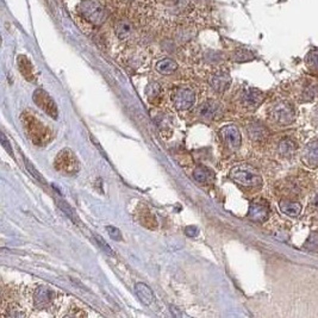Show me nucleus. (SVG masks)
I'll return each instance as SVG.
<instances>
[{"mask_svg":"<svg viewBox=\"0 0 318 318\" xmlns=\"http://www.w3.org/2000/svg\"><path fill=\"white\" fill-rule=\"evenodd\" d=\"M230 179L245 187L257 188L262 186V177L256 169L249 165L235 166L230 171Z\"/></svg>","mask_w":318,"mask_h":318,"instance_id":"obj_1","label":"nucleus"},{"mask_svg":"<svg viewBox=\"0 0 318 318\" xmlns=\"http://www.w3.org/2000/svg\"><path fill=\"white\" fill-rule=\"evenodd\" d=\"M22 123L24 125L28 136L36 146H43V144L49 141V130H48L42 122L36 120L30 113L25 112L22 114Z\"/></svg>","mask_w":318,"mask_h":318,"instance_id":"obj_2","label":"nucleus"},{"mask_svg":"<svg viewBox=\"0 0 318 318\" xmlns=\"http://www.w3.org/2000/svg\"><path fill=\"white\" fill-rule=\"evenodd\" d=\"M77 12L90 23L101 25L106 19V10L98 0H83L77 5Z\"/></svg>","mask_w":318,"mask_h":318,"instance_id":"obj_3","label":"nucleus"},{"mask_svg":"<svg viewBox=\"0 0 318 318\" xmlns=\"http://www.w3.org/2000/svg\"><path fill=\"white\" fill-rule=\"evenodd\" d=\"M55 169L65 175H74L79 172V161L68 148L62 149L55 158Z\"/></svg>","mask_w":318,"mask_h":318,"instance_id":"obj_4","label":"nucleus"},{"mask_svg":"<svg viewBox=\"0 0 318 318\" xmlns=\"http://www.w3.org/2000/svg\"><path fill=\"white\" fill-rule=\"evenodd\" d=\"M269 116L276 124L288 125L295 120V111L290 103L278 102L271 107Z\"/></svg>","mask_w":318,"mask_h":318,"instance_id":"obj_5","label":"nucleus"},{"mask_svg":"<svg viewBox=\"0 0 318 318\" xmlns=\"http://www.w3.org/2000/svg\"><path fill=\"white\" fill-rule=\"evenodd\" d=\"M32 99H34L36 106H38L44 113H47L48 116L53 118V120H57L58 117L57 105L55 104L54 99L51 98L46 91L42 90V88L36 90L34 92V95H32Z\"/></svg>","mask_w":318,"mask_h":318,"instance_id":"obj_6","label":"nucleus"},{"mask_svg":"<svg viewBox=\"0 0 318 318\" xmlns=\"http://www.w3.org/2000/svg\"><path fill=\"white\" fill-rule=\"evenodd\" d=\"M218 136H220L221 141L224 143V146L229 150L236 151L241 147V132H240L239 128L235 127V125H225L218 132Z\"/></svg>","mask_w":318,"mask_h":318,"instance_id":"obj_7","label":"nucleus"},{"mask_svg":"<svg viewBox=\"0 0 318 318\" xmlns=\"http://www.w3.org/2000/svg\"><path fill=\"white\" fill-rule=\"evenodd\" d=\"M172 101L176 110H188L194 104L195 94L191 88H176L172 94Z\"/></svg>","mask_w":318,"mask_h":318,"instance_id":"obj_8","label":"nucleus"},{"mask_svg":"<svg viewBox=\"0 0 318 318\" xmlns=\"http://www.w3.org/2000/svg\"><path fill=\"white\" fill-rule=\"evenodd\" d=\"M248 217H249V220L256 222V223H264L269 217L268 203L264 199L254 201L249 206Z\"/></svg>","mask_w":318,"mask_h":318,"instance_id":"obj_9","label":"nucleus"},{"mask_svg":"<svg viewBox=\"0 0 318 318\" xmlns=\"http://www.w3.org/2000/svg\"><path fill=\"white\" fill-rule=\"evenodd\" d=\"M265 95L256 88H248L242 94V103L248 109H255L264 102Z\"/></svg>","mask_w":318,"mask_h":318,"instance_id":"obj_10","label":"nucleus"},{"mask_svg":"<svg viewBox=\"0 0 318 318\" xmlns=\"http://www.w3.org/2000/svg\"><path fill=\"white\" fill-rule=\"evenodd\" d=\"M303 162L310 168L318 166V140L306 144L303 151Z\"/></svg>","mask_w":318,"mask_h":318,"instance_id":"obj_11","label":"nucleus"},{"mask_svg":"<svg viewBox=\"0 0 318 318\" xmlns=\"http://www.w3.org/2000/svg\"><path fill=\"white\" fill-rule=\"evenodd\" d=\"M230 75L225 72L214 74V75L211 76V79H210V85H211V87L217 93H223L224 91H227L228 87L230 86Z\"/></svg>","mask_w":318,"mask_h":318,"instance_id":"obj_12","label":"nucleus"},{"mask_svg":"<svg viewBox=\"0 0 318 318\" xmlns=\"http://www.w3.org/2000/svg\"><path fill=\"white\" fill-rule=\"evenodd\" d=\"M53 291L48 287H38L35 292L34 295V302L35 306L38 309L47 308L48 305L50 304L51 301H53Z\"/></svg>","mask_w":318,"mask_h":318,"instance_id":"obj_13","label":"nucleus"},{"mask_svg":"<svg viewBox=\"0 0 318 318\" xmlns=\"http://www.w3.org/2000/svg\"><path fill=\"white\" fill-rule=\"evenodd\" d=\"M247 132L248 135H249V137L256 142L264 141L268 135L267 129H266L265 125L260 123V122H251V123L248 125Z\"/></svg>","mask_w":318,"mask_h":318,"instance_id":"obj_14","label":"nucleus"},{"mask_svg":"<svg viewBox=\"0 0 318 318\" xmlns=\"http://www.w3.org/2000/svg\"><path fill=\"white\" fill-rule=\"evenodd\" d=\"M221 105L216 102H206L199 107V114L205 120H216L221 114Z\"/></svg>","mask_w":318,"mask_h":318,"instance_id":"obj_15","label":"nucleus"},{"mask_svg":"<svg viewBox=\"0 0 318 318\" xmlns=\"http://www.w3.org/2000/svg\"><path fill=\"white\" fill-rule=\"evenodd\" d=\"M17 65L18 68H19L21 73L23 74V76L27 79L28 81H35L36 79V73L35 69L32 67V64L30 62V60L24 55H21L17 58Z\"/></svg>","mask_w":318,"mask_h":318,"instance_id":"obj_16","label":"nucleus"},{"mask_svg":"<svg viewBox=\"0 0 318 318\" xmlns=\"http://www.w3.org/2000/svg\"><path fill=\"white\" fill-rule=\"evenodd\" d=\"M135 292L140 301L144 305H151L154 303V293L151 288L144 283H137L135 285Z\"/></svg>","mask_w":318,"mask_h":318,"instance_id":"obj_17","label":"nucleus"},{"mask_svg":"<svg viewBox=\"0 0 318 318\" xmlns=\"http://www.w3.org/2000/svg\"><path fill=\"white\" fill-rule=\"evenodd\" d=\"M282 212L290 217H297L302 212V205L298 202L292 201H282L279 204Z\"/></svg>","mask_w":318,"mask_h":318,"instance_id":"obj_18","label":"nucleus"},{"mask_svg":"<svg viewBox=\"0 0 318 318\" xmlns=\"http://www.w3.org/2000/svg\"><path fill=\"white\" fill-rule=\"evenodd\" d=\"M193 177L197 183L206 185V184H210L213 180V173L211 169H209L208 167H204V166H198L193 172Z\"/></svg>","mask_w":318,"mask_h":318,"instance_id":"obj_19","label":"nucleus"},{"mask_svg":"<svg viewBox=\"0 0 318 318\" xmlns=\"http://www.w3.org/2000/svg\"><path fill=\"white\" fill-rule=\"evenodd\" d=\"M155 68L162 75H171L177 69V64L172 58H164V60L157 62Z\"/></svg>","mask_w":318,"mask_h":318,"instance_id":"obj_20","label":"nucleus"},{"mask_svg":"<svg viewBox=\"0 0 318 318\" xmlns=\"http://www.w3.org/2000/svg\"><path fill=\"white\" fill-rule=\"evenodd\" d=\"M132 34H134V29H132L130 22L123 19L116 24V35L118 36V38L128 39Z\"/></svg>","mask_w":318,"mask_h":318,"instance_id":"obj_21","label":"nucleus"},{"mask_svg":"<svg viewBox=\"0 0 318 318\" xmlns=\"http://www.w3.org/2000/svg\"><path fill=\"white\" fill-rule=\"evenodd\" d=\"M295 149H297V144L291 138H284L279 143V153L283 155L284 157L292 156L294 154Z\"/></svg>","mask_w":318,"mask_h":318,"instance_id":"obj_22","label":"nucleus"},{"mask_svg":"<svg viewBox=\"0 0 318 318\" xmlns=\"http://www.w3.org/2000/svg\"><path fill=\"white\" fill-rule=\"evenodd\" d=\"M305 64L313 72H318V49H313L306 55Z\"/></svg>","mask_w":318,"mask_h":318,"instance_id":"obj_23","label":"nucleus"},{"mask_svg":"<svg viewBox=\"0 0 318 318\" xmlns=\"http://www.w3.org/2000/svg\"><path fill=\"white\" fill-rule=\"evenodd\" d=\"M303 248L312 251V253H318V234L317 232H312V234L309 236V239L306 240V242L304 243Z\"/></svg>","mask_w":318,"mask_h":318,"instance_id":"obj_24","label":"nucleus"},{"mask_svg":"<svg viewBox=\"0 0 318 318\" xmlns=\"http://www.w3.org/2000/svg\"><path fill=\"white\" fill-rule=\"evenodd\" d=\"M160 92H161V87L157 83H151L148 85L146 88V94L148 95V98L149 99L156 98L157 95L160 94Z\"/></svg>","mask_w":318,"mask_h":318,"instance_id":"obj_25","label":"nucleus"},{"mask_svg":"<svg viewBox=\"0 0 318 318\" xmlns=\"http://www.w3.org/2000/svg\"><path fill=\"white\" fill-rule=\"evenodd\" d=\"M94 240H95V243H97V245L101 247V249L104 251V253H106L107 255H110V256H113L114 253H113L112 248H111L109 245H107V243L105 242V240L103 239L102 236L94 235Z\"/></svg>","mask_w":318,"mask_h":318,"instance_id":"obj_26","label":"nucleus"},{"mask_svg":"<svg viewBox=\"0 0 318 318\" xmlns=\"http://www.w3.org/2000/svg\"><path fill=\"white\" fill-rule=\"evenodd\" d=\"M316 97H318V87L312 85V86H309L303 93V99L306 102H311L315 99Z\"/></svg>","mask_w":318,"mask_h":318,"instance_id":"obj_27","label":"nucleus"},{"mask_svg":"<svg viewBox=\"0 0 318 318\" xmlns=\"http://www.w3.org/2000/svg\"><path fill=\"white\" fill-rule=\"evenodd\" d=\"M251 58H254L253 54L248 50H237L234 55V60L236 62H246L251 60Z\"/></svg>","mask_w":318,"mask_h":318,"instance_id":"obj_28","label":"nucleus"},{"mask_svg":"<svg viewBox=\"0 0 318 318\" xmlns=\"http://www.w3.org/2000/svg\"><path fill=\"white\" fill-rule=\"evenodd\" d=\"M106 231L109 236L114 241H122L123 240V236H122V232L118 228L112 227V225H107L106 227Z\"/></svg>","mask_w":318,"mask_h":318,"instance_id":"obj_29","label":"nucleus"},{"mask_svg":"<svg viewBox=\"0 0 318 318\" xmlns=\"http://www.w3.org/2000/svg\"><path fill=\"white\" fill-rule=\"evenodd\" d=\"M24 162H25V165H27V169H28L29 172H30V174L34 176L36 180H38L39 183L44 184V179L42 177V175H41V173L36 171V168L34 167V165H32L30 161H28L27 157H24Z\"/></svg>","mask_w":318,"mask_h":318,"instance_id":"obj_30","label":"nucleus"},{"mask_svg":"<svg viewBox=\"0 0 318 318\" xmlns=\"http://www.w3.org/2000/svg\"><path fill=\"white\" fill-rule=\"evenodd\" d=\"M57 205L60 206V208L64 210V211L66 212V214H68L69 217L72 218V220H74V221H76V218H75V214H74V211H73V209L71 208V206L68 205V203H66L65 201H57Z\"/></svg>","mask_w":318,"mask_h":318,"instance_id":"obj_31","label":"nucleus"},{"mask_svg":"<svg viewBox=\"0 0 318 318\" xmlns=\"http://www.w3.org/2000/svg\"><path fill=\"white\" fill-rule=\"evenodd\" d=\"M0 141H2V146L5 148V150L7 151V153H9L12 157H14L12 147H11V143H10L9 140L6 138V136H5V134H4V132H2V137H0Z\"/></svg>","mask_w":318,"mask_h":318,"instance_id":"obj_32","label":"nucleus"},{"mask_svg":"<svg viewBox=\"0 0 318 318\" xmlns=\"http://www.w3.org/2000/svg\"><path fill=\"white\" fill-rule=\"evenodd\" d=\"M185 232H186L187 236L194 237V236L198 235V228L194 227V225H191V227H187L186 228V230H185Z\"/></svg>","mask_w":318,"mask_h":318,"instance_id":"obj_33","label":"nucleus"},{"mask_svg":"<svg viewBox=\"0 0 318 318\" xmlns=\"http://www.w3.org/2000/svg\"><path fill=\"white\" fill-rule=\"evenodd\" d=\"M313 123H315L316 127H318V107H316L315 111H313Z\"/></svg>","mask_w":318,"mask_h":318,"instance_id":"obj_34","label":"nucleus"},{"mask_svg":"<svg viewBox=\"0 0 318 318\" xmlns=\"http://www.w3.org/2000/svg\"><path fill=\"white\" fill-rule=\"evenodd\" d=\"M313 204H315L316 206H318V194H316L315 199H313Z\"/></svg>","mask_w":318,"mask_h":318,"instance_id":"obj_35","label":"nucleus"}]
</instances>
